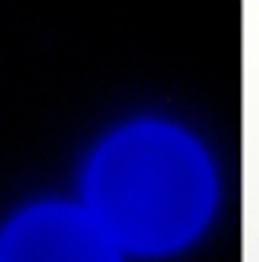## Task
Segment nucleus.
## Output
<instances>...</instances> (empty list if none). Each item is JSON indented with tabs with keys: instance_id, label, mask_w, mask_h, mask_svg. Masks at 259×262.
<instances>
[{
	"instance_id": "obj_1",
	"label": "nucleus",
	"mask_w": 259,
	"mask_h": 262,
	"mask_svg": "<svg viewBox=\"0 0 259 262\" xmlns=\"http://www.w3.org/2000/svg\"><path fill=\"white\" fill-rule=\"evenodd\" d=\"M220 198L210 152L171 122L113 131L89 162L85 213L119 250L165 256L210 226Z\"/></svg>"
},
{
	"instance_id": "obj_2",
	"label": "nucleus",
	"mask_w": 259,
	"mask_h": 262,
	"mask_svg": "<svg viewBox=\"0 0 259 262\" xmlns=\"http://www.w3.org/2000/svg\"><path fill=\"white\" fill-rule=\"evenodd\" d=\"M0 262H119V247L85 210L40 204L3 232Z\"/></svg>"
}]
</instances>
